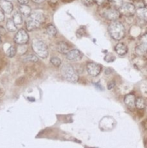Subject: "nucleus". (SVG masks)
Wrapping results in <instances>:
<instances>
[{
    "label": "nucleus",
    "instance_id": "f257e3e1",
    "mask_svg": "<svg viewBox=\"0 0 147 148\" xmlns=\"http://www.w3.org/2000/svg\"><path fill=\"white\" fill-rule=\"evenodd\" d=\"M45 21V16L39 11L33 12L27 17L26 20V28L28 31L36 30L39 28Z\"/></svg>",
    "mask_w": 147,
    "mask_h": 148
},
{
    "label": "nucleus",
    "instance_id": "f03ea898",
    "mask_svg": "<svg viewBox=\"0 0 147 148\" xmlns=\"http://www.w3.org/2000/svg\"><path fill=\"white\" fill-rule=\"evenodd\" d=\"M108 32L111 37L115 40H120L125 36V27L118 21H113L108 26Z\"/></svg>",
    "mask_w": 147,
    "mask_h": 148
},
{
    "label": "nucleus",
    "instance_id": "7ed1b4c3",
    "mask_svg": "<svg viewBox=\"0 0 147 148\" xmlns=\"http://www.w3.org/2000/svg\"><path fill=\"white\" fill-rule=\"evenodd\" d=\"M32 49L34 53L41 59H46L48 56L47 46L40 39H34L32 43Z\"/></svg>",
    "mask_w": 147,
    "mask_h": 148
},
{
    "label": "nucleus",
    "instance_id": "20e7f679",
    "mask_svg": "<svg viewBox=\"0 0 147 148\" xmlns=\"http://www.w3.org/2000/svg\"><path fill=\"white\" fill-rule=\"evenodd\" d=\"M61 75L66 80L70 82H76L79 79V76L75 72L73 66L70 64H64L61 68Z\"/></svg>",
    "mask_w": 147,
    "mask_h": 148
},
{
    "label": "nucleus",
    "instance_id": "39448f33",
    "mask_svg": "<svg viewBox=\"0 0 147 148\" xmlns=\"http://www.w3.org/2000/svg\"><path fill=\"white\" fill-rule=\"evenodd\" d=\"M119 11L113 7H109V8H105L102 10V16L105 17V19L111 21H117L118 18L120 17Z\"/></svg>",
    "mask_w": 147,
    "mask_h": 148
},
{
    "label": "nucleus",
    "instance_id": "423d86ee",
    "mask_svg": "<svg viewBox=\"0 0 147 148\" xmlns=\"http://www.w3.org/2000/svg\"><path fill=\"white\" fill-rule=\"evenodd\" d=\"M118 11L120 14L126 16V17H131L135 14L136 10L134 4L131 3H125L119 7Z\"/></svg>",
    "mask_w": 147,
    "mask_h": 148
},
{
    "label": "nucleus",
    "instance_id": "0eeeda50",
    "mask_svg": "<svg viewBox=\"0 0 147 148\" xmlns=\"http://www.w3.org/2000/svg\"><path fill=\"white\" fill-rule=\"evenodd\" d=\"M29 35L27 32L24 29H20L16 33L14 37V43L18 45H24L28 42Z\"/></svg>",
    "mask_w": 147,
    "mask_h": 148
},
{
    "label": "nucleus",
    "instance_id": "6e6552de",
    "mask_svg": "<svg viewBox=\"0 0 147 148\" xmlns=\"http://www.w3.org/2000/svg\"><path fill=\"white\" fill-rule=\"evenodd\" d=\"M147 51V33L143 35L139 39V42L135 47V52L138 55L145 54Z\"/></svg>",
    "mask_w": 147,
    "mask_h": 148
},
{
    "label": "nucleus",
    "instance_id": "1a4fd4ad",
    "mask_svg": "<svg viewBox=\"0 0 147 148\" xmlns=\"http://www.w3.org/2000/svg\"><path fill=\"white\" fill-rule=\"evenodd\" d=\"M88 74L92 77H97L99 75L102 70V67L99 64L94 62H89L86 66Z\"/></svg>",
    "mask_w": 147,
    "mask_h": 148
},
{
    "label": "nucleus",
    "instance_id": "9d476101",
    "mask_svg": "<svg viewBox=\"0 0 147 148\" xmlns=\"http://www.w3.org/2000/svg\"><path fill=\"white\" fill-rule=\"evenodd\" d=\"M66 57L70 61H79L82 58V53L78 49H72L66 54Z\"/></svg>",
    "mask_w": 147,
    "mask_h": 148
},
{
    "label": "nucleus",
    "instance_id": "9b49d317",
    "mask_svg": "<svg viewBox=\"0 0 147 148\" xmlns=\"http://www.w3.org/2000/svg\"><path fill=\"white\" fill-rule=\"evenodd\" d=\"M0 8L6 14H10L13 10V5L10 1L0 0Z\"/></svg>",
    "mask_w": 147,
    "mask_h": 148
},
{
    "label": "nucleus",
    "instance_id": "f8f14e48",
    "mask_svg": "<svg viewBox=\"0 0 147 148\" xmlns=\"http://www.w3.org/2000/svg\"><path fill=\"white\" fill-rule=\"evenodd\" d=\"M124 103L125 105L131 109H133L135 107V97L133 93H129L126 95L124 98Z\"/></svg>",
    "mask_w": 147,
    "mask_h": 148
},
{
    "label": "nucleus",
    "instance_id": "ddd939ff",
    "mask_svg": "<svg viewBox=\"0 0 147 148\" xmlns=\"http://www.w3.org/2000/svg\"><path fill=\"white\" fill-rule=\"evenodd\" d=\"M57 50L61 54H67L69 52V46L64 41H60L57 44Z\"/></svg>",
    "mask_w": 147,
    "mask_h": 148
},
{
    "label": "nucleus",
    "instance_id": "4468645a",
    "mask_svg": "<svg viewBox=\"0 0 147 148\" xmlns=\"http://www.w3.org/2000/svg\"><path fill=\"white\" fill-rule=\"evenodd\" d=\"M115 51L120 56H124L128 52V47L124 43H119L115 46Z\"/></svg>",
    "mask_w": 147,
    "mask_h": 148
},
{
    "label": "nucleus",
    "instance_id": "2eb2a0df",
    "mask_svg": "<svg viewBox=\"0 0 147 148\" xmlns=\"http://www.w3.org/2000/svg\"><path fill=\"white\" fill-rule=\"evenodd\" d=\"M12 20L15 23L16 25H21L23 23L22 15L21 14V13L20 12H14V14L12 16Z\"/></svg>",
    "mask_w": 147,
    "mask_h": 148
},
{
    "label": "nucleus",
    "instance_id": "dca6fc26",
    "mask_svg": "<svg viewBox=\"0 0 147 148\" xmlns=\"http://www.w3.org/2000/svg\"><path fill=\"white\" fill-rule=\"evenodd\" d=\"M19 10L22 15L28 17L31 14V8L28 5H20L19 7Z\"/></svg>",
    "mask_w": 147,
    "mask_h": 148
},
{
    "label": "nucleus",
    "instance_id": "f3484780",
    "mask_svg": "<svg viewBox=\"0 0 147 148\" xmlns=\"http://www.w3.org/2000/svg\"><path fill=\"white\" fill-rule=\"evenodd\" d=\"M6 28L9 32H15L17 30V25L14 23L12 19H8L7 20V23H6Z\"/></svg>",
    "mask_w": 147,
    "mask_h": 148
},
{
    "label": "nucleus",
    "instance_id": "a211bd4d",
    "mask_svg": "<svg viewBox=\"0 0 147 148\" xmlns=\"http://www.w3.org/2000/svg\"><path fill=\"white\" fill-rule=\"evenodd\" d=\"M136 14L139 18L147 21V9L146 8H140L136 10Z\"/></svg>",
    "mask_w": 147,
    "mask_h": 148
},
{
    "label": "nucleus",
    "instance_id": "6ab92c4d",
    "mask_svg": "<svg viewBox=\"0 0 147 148\" xmlns=\"http://www.w3.org/2000/svg\"><path fill=\"white\" fill-rule=\"evenodd\" d=\"M146 103L145 100L141 97H139L137 99H135V106L138 109H144L146 107Z\"/></svg>",
    "mask_w": 147,
    "mask_h": 148
},
{
    "label": "nucleus",
    "instance_id": "aec40b11",
    "mask_svg": "<svg viewBox=\"0 0 147 148\" xmlns=\"http://www.w3.org/2000/svg\"><path fill=\"white\" fill-rule=\"evenodd\" d=\"M46 33H48V35L50 36H55L57 33V30L56 28L55 27V26L52 24L48 25V26L46 27Z\"/></svg>",
    "mask_w": 147,
    "mask_h": 148
},
{
    "label": "nucleus",
    "instance_id": "412c9836",
    "mask_svg": "<svg viewBox=\"0 0 147 148\" xmlns=\"http://www.w3.org/2000/svg\"><path fill=\"white\" fill-rule=\"evenodd\" d=\"M16 53H17V49L15 46H11L7 51V55L8 57L12 58L15 56Z\"/></svg>",
    "mask_w": 147,
    "mask_h": 148
},
{
    "label": "nucleus",
    "instance_id": "4be33fe9",
    "mask_svg": "<svg viewBox=\"0 0 147 148\" xmlns=\"http://www.w3.org/2000/svg\"><path fill=\"white\" fill-rule=\"evenodd\" d=\"M50 63H51L53 66H56V67H59V66L61 65V59L58 57H55V56L54 57H52L51 59H50Z\"/></svg>",
    "mask_w": 147,
    "mask_h": 148
},
{
    "label": "nucleus",
    "instance_id": "5701e85b",
    "mask_svg": "<svg viewBox=\"0 0 147 148\" xmlns=\"http://www.w3.org/2000/svg\"><path fill=\"white\" fill-rule=\"evenodd\" d=\"M24 59H25V61H29V62H37L38 61V58L37 57V56L32 54V53L27 54V56H24Z\"/></svg>",
    "mask_w": 147,
    "mask_h": 148
},
{
    "label": "nucleus",
    "instance_id": "b1692460",
    "mask_svg": "<svg viewBox=\"0 0 147 148\" xmlns=\"http://www.w3.org/2000/svg\"><path fill=\"white\" fill-rule=\"evenodd\" d=\"M81 1H82V4L86 7H92L95 3L94 0H81Z\"/></svg>",
    "mask_w": 147,
    "mask_h": 148
},
{
    "label": "nucleus",
    "instance_id": "393cba45",
    "mask_svg": "<svg viewBox=\"0 0 147 148\" xmlns=\"http://www.w3.org/2000/svg\"><path fill=\"white\" fill-rule=\"evenodd\" d=\"M115 82L114 81H110L108 83V90H112L115 87Z\"/></svg>",
    "mask_w": 147,
    "mask_h": 148
},
{
    "label": "nucleus",
    "instance_id": "a878e982",
    "mask_svg": "<svg viewBox=\"0 0 147 148\" xmlns=\"http://www.w3.org/2000/svg\"><path fill=\"white\" fill-rule=\"evenodd\" d=\"M110 1H112L113 4H115V5L119 6V7L122 5V0H110Z\"/></svg>",
    "mask_w": 147,
    "mask_h": 148
},
{
    "label": "nucleus",
    "instance_id": "bb28decb",
    "mask_svg": "<svg viewBox=\"0 0 147 148\" xmlns=\"http://www.w3.org/2000/svg\"><path fill=\"white\" fill-rule=\"evenodd\" d=\"M4 18H5L4 12L1 10V9H0V23H1V22L4 21Z\"/></svg>",
    "mask_w": 147,
    "mask_h": 148
},
{
    "label": "nucleus",
    "instance_id": "cd10ccee",
    "mask_svg": "<svg viewBox=\"0 0 147 148\" xmlns=\"http://www.w3.org/2000/svg\"><path fill=\"white\" fill-rule=\"evenodd\" d=\"M94 1H95V2L96 3L97 5L102 6L105 4V1H106V0H94Z\"/></svg>",
    "mask_w": 147,
    "mask_h": 148
},
{
    "label": "nucleus",
    "instance_id": "c85d7f7f",
    "mask_svg": "<svg viewBox=\"0 0 147 148\" xmlns=\"http://www.w3.org/2000/svg\"><path fill=\"white\" fill-rule=\"evenodd\" d=\"M20 5H27L29 3V0H17Z\"/></svg>",
    "mask_w": 147,
    "mask_h": 148
},
{
    "label": "nucleus",
    "instance_id": "c756f323",
    "mask_svg": "<svg viewBox=\"0 0 147 148\" xmlns=\"http://www.w3.org/2000/svg\"><path fill=\"white\" fill-rule=\"evenodd\" d=\"M80 33V35H79V37L78 38H81V37H82L83 36H84V30L82 28H79V30H77L76 33Z\"/></svg>",
    "mask_w": 147,
    "mask_h": 148
},
{
    "label": "nucleus",
    "instance_id": "7c9ffc66",
    "mask_svg": "<svg viewBox=\"0 0 147 148\" xmlns=\"http://www.w3.org/2000/svg\"><path fill=\"white\" fill-rule=\"evenodd\" d=\"M5 33H6L5 29H4L2 26H0V36H1V35H5Z\"/></svg>",
    "mask_w": 147,
    "mask_h": 148
},
{
    "label": "nucleus",
    "instance_id": "2f4dec72",
    "mask_svg": "<svg viewBox=\"0 0 147 148\" xmlns=\"http://www.w3.org/2000/svg\"><path fill=\"white\" fill-rule=\"evenodd\" d=\"M34 3H36V4H41L43 1H46V0H32Z\"/></svg>",
    "mask_w": 147,
    "mask_h": 148
},
{
    "label": "nucleus",
    "instance_id": "473e14b6",
    "mask_svg": "<svg viewBox=\"0 0 147 148\" xmlns=\"http://www.w3.org/2000/svg\"><path fill=\"white\" fill-rule=\"evenodd\" d=\"M1 43V36H0V44Z\"/></svg>",
    "mask_w": 147,
    "mask_h": 148
},
{
    "label": "nucleus",
    "instance_id": "72a5a7b5",
    "mask_svg": "<svg viewBox=\"0 0 147 148\" xmlns=\"http://www.w3.org/2000/svg\"><path fill=\"white\" fill-rule=\"evenodd\" d=\"M145 54H146V58H147V51L146 52V53H145Z\"/></svg>",
    "mask_w": 147,
    "mask_h": 148
}]
</instances>
